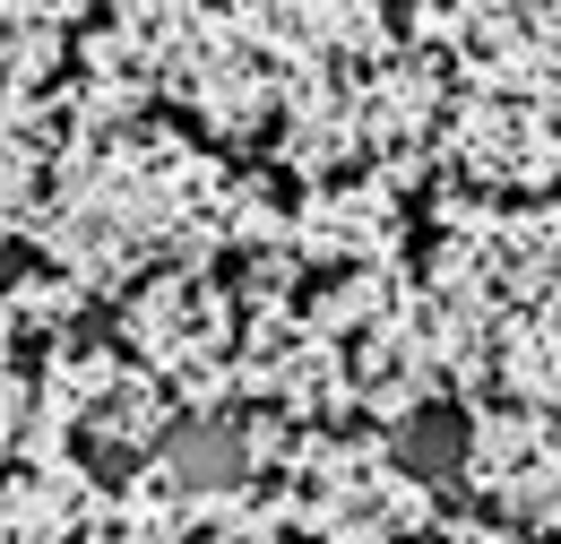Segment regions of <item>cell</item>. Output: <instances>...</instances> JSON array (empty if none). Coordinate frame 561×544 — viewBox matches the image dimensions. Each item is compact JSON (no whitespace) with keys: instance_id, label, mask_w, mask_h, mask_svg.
<instances>
[{"instance_id":"5b68a950","label":"cell","mask_w":561,"mask_h":544,"mask_svg":"<svg viewBox=\"0 0 561 544\" xmlns=\"http://www.w3.org/2000/svg\"><path fill=\"white\" fill-rule=\"evenodd\" d=\"M78 544H191V510H182V492L156 467H139L122 492H95Z\"/></svg>"},{"instance_id":"8992f818","label":"cell","mask_w":561,"mask_h":544,"mask_svg":"<svg viewBox=\"0 0 561 544\" xmlns=\"http://www.w3.org/2000/svg\"><path fill=\"white\" fill-rule=\"evenodd\" d=\"M78 26V9H0V95H53Z\"/></svg>"},{"instance_id":"277c9868","label":"cell","mask_w":561,"mask_h":544,"mask_svg":"<svg viewBox=\"0 0 561 544\" xmlns=\"http://www.w3.org/2000/svg\"><path fill=\"white\" fill-rule=\"evenodd\" d=\"M95 510V476L87 458H61V467H9L0 476V536L9 544H70Z\"/></svg>"},{"instance_id":"ba28073f","label":"cell","mask_w":561,"mask_h":544,"mask_svg":"<svg viewBox=\"0 0 561 544\" xmlns=\"http://www.w3.org/2000/svg\"><path fill=\"white\" fill-rule=\"evenodd\" d=\"M423 544H518L501 519H432V536Z\"/></svg>"},{"instance_id":"6da1fadb","label":"cell","mask_w":561,"mask_h":544,"mask_svg":"<svg viewBox=\"0 0 561 544\" xmlns=\"http://www.w3.org/2000/svg\"><path fill=\"white\" fill-rule=\"evenodd\" d=\"M268 519L285 536L311 544H398V536H432V492L423 476H407L380 441L354 432H302L285 450V467L260 484Z\"/></svg>"},{"instance_id":"7a4b0ae2","label":"cell","mask_w":561,"mask_h":544,"mask_svg":"<svg viewBox=\"0 0 561 544\" xmlns=\"http://www.w3.org/2000/svg\"><path fill=\"white\" fill-rule=\"evenodd\" d=\"M122 345L130 363L173 389L182 415H225L233 398V345H242V294L208 269H156L122 294Z\"/></svg>"},{"instance_id":"3957f363","label":"cell","mask_w":561,"mask_h":544,"mask_svg":"<svg viewBox=\"0 0 561 544\" xmlns=\"http://www.w3.org/2000/svg\"><path fill=\"white\" fill-rule=\"evenodd\" d=\"M398 191L389 182H320L311 200L294 207V260L302 269H329V276H354V269H389L398 260Z\"/></svg>"},{"instance_id":"9c48e42d","label":"cell","mask_w":561,"mask_h":544,"mask_svg":"<svg viewBox=\"0 0 561 544\" xmlns=\"http://www.w3.org/2000/svg\"><path fill=\"white\" fill-rule=\"evenodd\" d=\"M0 544H9V536H0Z\"/></svg>"},{"instance_id":"52a82bcc","label":"cell","mask_w":561,"mask_h":544,"mask_svg":"<svg viewBox=\"0 0 561 544\" xmlns=\"http://www.w3.org/2000/svg\"><path fill=\"white\" fill-rule=\"evenodd\" d=\"M44 200H53V165H26V156H0V242L35 234L44 225Z\"/></svg>"}]
</instances>
